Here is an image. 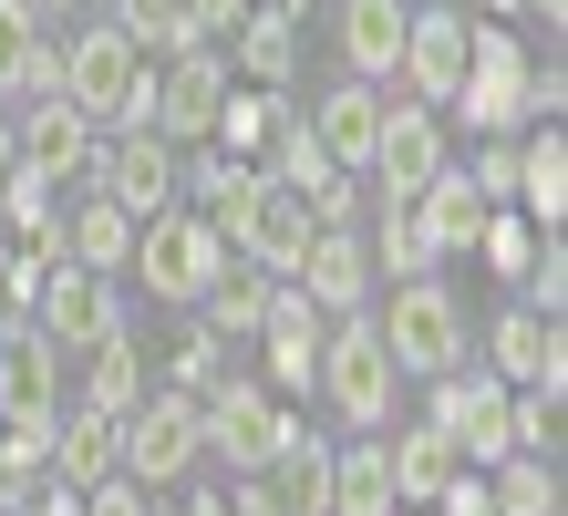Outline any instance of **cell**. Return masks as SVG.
Segmentation results:
<instances>
[{
  "label": "cell",
  "instance_id": "6da1fadb",
  "mask_svg": "<svg viewBox=\"0 0 568 516\" xmlns=\"http://www.w3.org/2000/svg\"><path fill=\"white\" fill-rule=\"evenodd\" d=\"M52 93L73 103L83 124H155V62H145V42H124L114 21H93V31L62 42Z\"/></svg>",
  "mask_w": 568,
  "mask_h": 516
},
{
  "label": "cell",
  "instance_id": "7a4b0ae2",
  "mask_svg": "<svg viewBox=\"0 0 568 516\" xmlns=\"http://www.w3.org/2000/svg\"><path fill=\"white\" fill-rule=\"evenodd\" d=\"M227 259H239V249H227V237L176 196V206H155V217H135V259H124V269H135V290H145V300L196 310V290H207Z\"/></svg>",
  "mask_w": 568,
  "mask_h": 516
},
{
  "label": "cell",
  "instance_id": "3957f363",
  "mask_svg": "<svg viewBox=\"0 0 568 516\" xmlns=\"http://www.w3.org/2000/svg\"><path fill=\"white\" fill-rule=\"evenodd\" d=\"M373 331H383V352L404 383H434V372H455L465 362V300L434 280H383V310H373Z\"/></svg>",
  "mask_w": 568,
  "mask_h": 516
},
{
  "label": "cell",
  "instance_id": "277c9868",
  "mask_svg": "<svg viewBox=\"0 0 568 516\" xmlns=\"http://www.w3.org/2000/svg\"><path fill=\"white\" fill-rule=\"evenodd\" d=\"M311 393H331V413H342L352 434H383V424H393V393H404V372H393L383 331H373V310H342V321L321 331V372H311Z\"/></svg>",
  "mask_w": 568,
  "mask_h": 516
},
{
  "label": "cell",
  "instance_id": "5b68a950",
  "mask_svg": "<svg viewBox=\"0 0 568 516\" xmlns=\"http://www.w3.org/2000/svg\"><path fill=\"white\" fill-rule=\"evenodd\" d=\"M124 475L135 486L207 475V393H135V413H124Z\"/></svg>",
  "mask_w": 568,
  "mask_h": 516
},
{
  "label": "cell",
  "instance_id": "8992f818",
  "mask_svg": "<svg viewBox=\"0 0 568 516\" xmlns=\"http://www.w3.org/2000/svg\"><path fill=\"white\" fill-rule=\"evenodd\" d=\"M290 424H300V413L270 383H227V372H217V383H207V475H258L290 444Z\"/></svg>",
  "mask_w": 568,
  "mask_h": 516
},
{
  "label": "cell",
  "instance_id": "52a82bcc",
  "mask_svg": "<svg viewBox=\"0 0 568 516\" xmlns=\"http://www.w3.org/2000/svg\"><path fill=\"white\" fill-rule=\"evenodd\" d=\"M31 331L52 352H93V341L124 331V300L104 269H73V259H42V290H31Z\"/></svg>",
  "mask_w": 568,
  "mask_h": 516
},
{
  "label": "cell",
  "instance_id": "ba28073f",
  "mask_svg": "<svg viewBox=\"0 0 568 516\" xmlns=\"http://www.w3.org/2000/svg\"><path fill=\"white\" fill-rule=\"evenodd\" d=\"M507 393L517 383H496V372H476V362H455V372H434V413L424 424H445L455 434V455L465 465H496V455H517V424H507Z\"/></svg>",
  "mask_w": 568,
  "mask_h": 516
},
{
  "label": "cell",
  "instance_id": "9c48e42d",
  "mask_svg": "<svg viewBox=\"0 0 568 516\" xmlns=\"http://www.w3.org/2000/svg\"><path fill=\"white\" fill-rule=\"evenodd\" d=\"M434 165H445V124H434V103H414V93L383 83V134H373V165H362L373 206H383V196H424Z\"/></svg>",
  "mask_w": 568,
  "mask_h": 516
},
{
  "label": "cell",
  "instance_id": "30bf717a",
  "mask_svg": "<svg viewBox=\"0 0 568 516\" xmlns=\"http://www.w3.org/2000/svg\"><path fill=\"white\" fill-rule=\"evenodd\" d=\"M176 145H165L155 124H114V145L93 155V186H104L124 217H155V206H176Z\"/></svg>",
  "mask_w": 568,
  "mask_h": 516
},
{
  "label": "cell",
  "instance_id": "8fae6325",
  "mask_svg": "<svg viewBox=\"0 0 568 516\" xmlns=\"http://www.w3.org/2000/svg\"><path fill=\"white\" fill-rule=\"evenodd\" d=\"M217 103H227V62L207 42H186V52L155 62V134H165V145H207Z\"/></svg>",
  "mask_w": 568,
  "mask_h": 516
},
{
  "label": "cell",
  "instance_id": "7c38bea8",
  "mask_svg": "<svg viewBox=\"0 0 568 516\" xmlns=\"http://www.w3.org/2000/svg\"><path fill=\"white\" fill-rule=\"evenodd\" d=\"M321 237V217H311V196L300 186H280V176H258V196H248V217L227 227V249H239L248 269H270V280H290L300 269V249Z\"/></svg>",
  "mask_w": 568,
  "mask_h": 516
},
{
  "label": "cell",
  "instance_id": "4fadbf2b",
  "mask_svg": "<svg viewBox=\"0 0 568 516\" xmlns=\"http://www.w3.org/2000/svg\"><path fill=\"white\" fill-rule=\"evenodd\" d=\"M465 83V11L434 0V11H404V62H393V93L414 103H455Z\"/></svg>",
  "mask_w": 568,
  "mask_h": 516
},
{
  "label": "cell",
  "instance_id": "5bb4252c",
  "mask_svg": "<svg viewBox=\"0 0 568 516\" xmlns=\"http://www.w3.org/2000/svg\"><path fill=\"white\" fill-rule=\"evenodd\" d=\"M486 372L496 383H538V393H568V331L548 321V310H496V331H486Z\"/></svg>",
  "mask_w": 568,
  "mask_h": 516
},
{
  "label": "cell",
  "instance_id": "9a60e30c",
  "mask_svg": "<svg viewBox=\"0 0 568 516\" xmlns=\"http://www.w3.org/2000/svg\"><path fill=\"white\" fill-rule=\"evenodd\" d=\"M290 290L311 300V310H331V321H342V310H362V300H373V249H362V227H321L311 249H300Z\"/></svg>",
  "mask_w": 568,
  "mask_h": 516
},
{
  "label": "cell",
  "instance_id": "2e32d148",
  "mask_svg": "<svg viewBox=\"0 0 568 516\" xmlns=\"http://www.w3.org/2000/svg\"><path fill=\"white\" fill-rule=\"evenodd\" d=\"M11 145L42 165L52 186H93V124H83L62 93H31V114H21V134H11Z\"/></svg>",
  "mask_w": 568,
  "mask_h": 516
},
{
  "label": "cell",
  "instance_id": "e0dca14e",
  "mask_svg": "<svg viewBox=\"0 0 568 516\" xmlns=\"http://www.w3.org/2000/svg\"><path fill=\"white\" fill-rule=\"evenodd\" d=\"M0 413H21V424H52L62 413V352L31 321L0 331Z\"/></svg>",
  "mask_w": 568,
  "mask_h": 516
},
{
  "label": "cell",
  "instance_id": "ac0fdd59",
  "mask_svg": "<svg viewBox=\"0 0 568 516\" xmlns=\"http://www.w3.org/2000/svg\"><path fill=\"white\" fill-rule=\"evenodd\" d=\"M300 124L321 134V155L342 165V176H362V165H373V134H383V83H362V73H352V83H331Z\"/></svg>",
  "mask_w": 568,
  "mask_h": 516
},
{
  "label": "cell",
  "instance_id": "d6986e66",
  "mask_svg": "<svg viewBox=\"0 0 568 516\" xmlns=\"http://www.w3.org/2000/svg\"><path fill=\"white\" fill-rule=\"evenodd\" d=\"M52 475H62V486H104V475H124V413L62 403L52 413Z\"/></svg>",
  "mask_w": 568,
  "mask_h": 516
},
{
  "label": "cell",
  "instance_id": "ffe728a7",
  "mask_svg": "<svg viewBox=\"0 0 568 516\" xmlns=\"http://www.w3.org/2000/svg\"><path fill=\"white\" fill-rule=\"evenodd\" d=\"M270 393H311V372H321V331H331V310H311L290 280L270 290Z\"/></svg>",
  "mask_w": 568,
  "mask_h": 516
},
{
  "label": "cell",
  "instance_id": "44dd1931",
  "mask_svg": "<svg viewBox=\"0 0 568 516\" xmlns=\"http://www.w3.org/2000/svg\"><path fill=\"white\" fill-rule=\"evenodd\" d=\"M383 465H393V496H404V506H434L445 475H465L445 424H383Z\"/></svg>",
  "mask_w": 568,
  "mask_h": 516
},
{
  "label": "cell",
  "instance_id": "7402d4cb",
  "mask_svg": "<svg viewBox=\"0 0 568 516\" xmlns=\"http://www.w3.org/2000/svg\"><path fill=\"white\" fill-rule=\"evenodd\" d=\"M517 217L568 227V134L558 124H517Z\"/></svg>",
  "mask_w": 568,
  "mask_h": 516
},
{
  "label": "cell",
  "instance_id": "603a6c76",
  "mask_svg": "<svg viewBox=\"0 0 568 516\" xmlns=\"http://www.w3.org/2000/svg\"><path fill=\"white\" fill-rule=\"evenodd\" d=\"M62 259L73 269H104V280H124V259H135V217L93 186L83 206H62Z\"/></svg>",
  "mask_w": 568,
  "mask_h": 516
},
{
  "label": "cell",
  "instance_id": "cb8c5ba5",
  "mask_svg": "<svg viewBox=\"0 0 568 516\" xmlns=\"http://www.w3.org/2000/svg\"><path fill=\"white\" fill-rule=\"evenodd\" d=\"M227 42H239V73L248 83H270V93H290V73H300V11H239L227 21Z\"/></svg>",
  "mask_w": 568,
  "mask_h": 516
},
{
  "label": "cell",
  "instance_id": "d4e9b609",
  "mask_svg": "<svg viewBox=\"0 0 568 516\" xmlns=\"http://www.w3.org/2000/svg\"><path fill=\"white\" fill-rule=\"evenodd\" d=\"M62 52H52V21L31 0H0V93H52Z\"/></svg>",
  "mask_w": 568,
  "mask_h": 516
},
{
  "label": "cell",
  "instance_id": "484cf974",
  "mask_svg": "<svg viewBox=\"0 0 568 516\" xmlns=\"http://www.w3.org/2000/svg\"><path fill=\"white\" fill-rule=\"evenodd\" d=\"M270 269H248V259H227L207 290H196V321H207L217 341H258V321H270Z\"/></svg>",
  "mask_w": 568,
  "mask_h": 516
},
{
  "label": "cell",
  "instance_id": "4316f807",
  "mask_svg": "<svg viewBox=\"0 0 568 516\" xmlns=\"http://www.w3.org/2000/svg\"><path fill=\"white\" fill-rule=\"evenodd\" d=\"M393 465H383V434H352L331 444V516H393Z\"/></svg>",
  "mask_w": 568,
  "mask_h": 516
},
{
  "label": "cell",
  "instance_id": "83f0119b",
  "mask_svg": "<svg viewBox=\"0 0 568 516\" xmlns=\"http://www.w3.org/2000/svg\"><path fill=\"white\" fill-rule=\"evenodd\" d=\"M342 62L362 83H393V62H404V0H342Z\"/></svg>",
  "mask_w": 568,
  "mask_h": 516
},
{
  "label": "cell",
  "instance_id": "f1b7e54d",
  "mask_svg": "<svg viewBox=\"0 0 568 516\" xmlns=\"http://www.w3.org/2000/svg\"><path fill=\"white\" fill-rule=\"evenodd\" d=\"M258 475H270V496H280L290 516H331V444H321L311 424H290V444H280Z\"/></svg>",
  "mask_w": 568,
  "mask_h": 516
},
{
  "label": "cell",
  "instance_id": "f546056e",
  "mask_svg": "<svg viewBox=\"0 0 568 516\" xmlns=\"http://www.w3.org/2000/svg\"><path fill=\"white\" fill-rule=\"evenodd\" d=\"M414 217H424V237H434V249H476V227H486V196L476 186H465V165L445 155V165H434V176H424V196H414Z\"/></svg>",
  "mask_w": 568,
  "mask_h": 516
},
{
  "label": "cell",
  "instance_id": "4dcf8cb0",
  "mask_svg": "<svg viewBox=\"0 0 568 516\" xmlns=\"http://www.w3.org/2000/svg\"><path fill=\"white\" fill-rule=\"evenodd\" d=\"M135 393H145V341H135V321H124L114 341L83 352V403L93 413H135Z\"/></svg>",
  "mask_w": 568,
  "mask_h": 516
},
{
  "label": "cell",
  "instance_id": "1f68e13d",
  "mask_svg": "<svg viewBox=\"0 0 568 516\" xmlns=\"http://www.w3.org/2000/svg\"><path fill=\"white\" fill-rule=\"evenodd\" d=\"M486 496H496V516H558V455H496Z\"/></svg>",
  "mask_w": 568,
  "mask_h": 516
},
{
  "label": "cell",
  "instance_id": "d6a6232c",
  "mask_svg": "<svg viewBox=\"0 0 568 516\" xmlns=\"http://www.w3.org/2000/svg\"><path fill=\"white\" fill-rule=\"evenodd\" d=\"M280 124H290V93H270V83H258V93H227V103H217L207 145H227V155H258Z\"/></svg>",
  "mask_w": 568,
  "mask_h": 516
},
{
  "label": "cell",
  "instance_id": "836d02e7",
  "mask_svg": "<svg viewBox=\"0 0 568 516\" xmlns=\"http://www.w3.org/2000/svg\"><path fill=\"white\" fill-rule=\"evenodd\" d=\"M383 280H424V269H445V249L424 237V217H414V196H383Z\"/></svg>",
  "mask_w": 568,
  "mask_h": 516
},
{
  "label": "cell",
  "instance_id": "e575fe53",
  "mask_svg": "<svg viewBox=\"0 0 568 516\" xmlns=\"http://www.w3.org/2000/svg\"><path fill=\"white\" fill-rule=\"evenodd\" d=\"M517 83H527V73H465V83H455V114H465V134H517V124H527Z\"/></svg>",
  "mask_w": 568,
  "mask_h": 516
},
{
  "label": "cell",
  "instance_id": "d590c367",
  "mask_svg": "<svg viewBox=\"0 0 568 516\" xmlns=\"http://www.w3.org/2000/svg\"><path fill=\"white\" fill-rule=\"evenodd\" d=\"M114 31H124V42H145V52H186V42H207L186 0H114Z\"/></svg>",
  "mask_w": 568,
  "mask_h": 516
},
{
  "label": "cell",
  "instance_id": "8d00e7d4",
  "mask_svg": "<svg viewBox=\"0 0 568 516\" xmlns=\"http://www.w3.org/2000/svg\"><path fill=\"white\" fill-rule=\"evenodd\" d=\"M538 237H548V227H527L517 206H486V227H476V259L496 269V280H517V269L538 259Z\"/></svg>",
  "mask_w": 568,
  "mask_h": 516
},
{
  "label": "cell",
  "instance_id": "74e56055",
  "mask_svg": "<svg viewBox=\"0 0 568 516\" xmlns=\"http://www.w3.org/2000/svg\"><path fill=\"white\" fill-rule=\"evenodd\" d=\"M465 186L486 206H517V134H476V155H465Z\"/></svg>",
  "mask_w": 568,
  "mask_h": 516
},
{
  "label": "cell",
  "instance_id": "f35d334b",
  "mask_svg": "<svg viewBox=\"0 0 568 516\" xmlns=\"http://www.w3.org/2000/svg\"><path fill=\"white\" fill-rule=\"evenodd\" d=\"M31 290H42V249H0V331L31 321Z\"/></svg>",
  "mask_w": 568,
  "mask_h": 516
},
{
  "label": "cell",
  "instance_id": "ab89813d",
  "mask_svg": "<svg viewBox=\"0 0 568 516\" xmlns=\"http://www.w3.org/2000/svg\"><path fill=\"white\" fill-rule=\"evenodd\" d=\"M207 383H217V331L196 321V331L176 341V393H207Z\"/></svg>",
  "mask_w": 568,
  "mask_h": 516
},
{
  "label": "cell",
  "instance_id": "60d3db41",
  "mask_svg": "<svg viewBox=\"0 0 568 516\" xmlns=\"http://www.w3.org/2000/svg\"><path fill=\"white\" fill-rule=\"evenodd\" d=\"M155 486H135V475H104V486H83V516H145Z\"/></svg>",
  "mask_w": 568,
  "mask_h": 516
},
{
  "label": "cell",
  "instance_id": "b9f144b4",
  "mask_svg": "<svg viewBox=\"0 0 568 516\" xmlns=\"http://www.w3.org/2000/svg\"><path fill=\"white\" fill-rule=\"evenodd\" d=\"M424 516H496V496H486V475L465 465V475H445V496H434Z\"/></svg>",
  "mask_w": 568,
  "mask_h": 516
},
{
  "label": "cell",
  "instance_id": "7bdbcfd3",
  "mask_svg": "<svg viewBox=\"0 0 568 516\" xmlns=\"http://www.w3.org/2000/svg\"><path fill=\"white\" fill-rule=\"evenodd\" d=\"M227 516H290V506L270 496V475H227Z\"/></svg>",
  "mask_w": 568,
  "mask_h": 516
},
{
  "label": "cell",
  "instance_id": "ee69618b",
  "mask_svg": "<svg viewBox=\"0 0 568 516\" xmlns=\"http://www.w3.org/2000/svg\"><path fill=\"white\" fill-rule=\"evenodd\" d=\"M21 516H83V486H62V475H42V486H31V506Z\"/></svg>",
  "mask_w": 568,
  "mask_h": 516
},
{
  "label": "cell",
  "instance_id": "f6af8a7d",
  "mask_svg": "<svg viewBox=\"0 0 568 516\" xmlns=\"http://www.w3.org/2000/svg\"><path fill=\"white\" fill-rule=\"evenodd\" d=\"M186 11H196V31H207V42H217V31H227V21H239V11H248V0H186Z\"/></svg>",
  "mask_w": 568,
  "mask_h": 516
},
{
  "label": "cell",
  "instance_id": "bcb514c9",
  "mask_svg": "<svg viewBox=\"0 0 568 516\" xmlns=\"http://www.w3.org/2000/svg\"><path fill=\"white\" fill-rule=\"evenodd\" d=\"M186 516H227V496H217V486H196V496H186Z\"/></svg>",
  "mask_w": 568,
  "mask_h": 516
},
{
  "label": "cell",
  "instance_id": "7dc6e473",
  "mask_svg": "<svg viewBox=\"0 0 568 516\" xmlns=\"http://www.w3.org/2000/svg\"><path fill=\"white\" fill-rule=\"evenodd\" d=\"M527 11H548V31H558V21H568V0H527Z\"/></svg>",
  "mask_w": 568,
  "mask_h": 516
},
{
  "label": "cell",
  "instance_id": "c3c4849f",
  "mask_svg": "<svg viewBox=\"0 0 568 516\" xmlns=\"http://www.w3.org/2000/svg\"><path fill=\"white\" fill-rule=\"evenodd\" d=\"M507 11H527V0H486V21H507Z\"/></svg>",
  "mask_w": 568,
  "mask_h": 516
},
{
  "label": "cell",
  "instance_id": "681fc988",
  "mask_svg": "<svg viewBox=\"0 0 568 516\" xmlns=\"http://www.w3.org/2000/svg\"><path fill=\"white\" fill-rule=\"evenodd\" d=\"M31 11H42V21H52V11H73V0H31Z\"/></svg>",
  "mask_w": 568,
  "mask_h": 516
},
{
  "label": "cell",
  "instance_id": "f907efd6",
  "mask_svg": "<svg viewBox=\"0 0 568 516\" xmlns=\"http://www.w3.org/2000/svg\"><path fill=\"white\" fill-rule=\"evenodd\" d=\"M145 516H186V506H145Z\"/></svg>",
  "mask_w": 568,
  "mask_h": 516
},
{
  "label": "cell",
  "instance_id": "816d5d0a",
  "mask_svg": "<svg viewBox=\"0 0 568 516\" xmlns=\"http://www.w3.org/2000/svg\"><path fill=\"white\" fill-rule=\"evenodd\" d=\"M280 11H311V0H280Z\"/></svg>",
  "mask_w": 568,
  "mask_h": 516
},
{
  "label": "cell",
  "instance_id": "f5cc1de1",
  "mask_svg": "<svg viewBox=\"0 0 568 516\" xmlns=\"http://www.w3.org/2000/svg\"><path fill=\"white\" fill-rule=\"evenodd\" d=\"M393 516H424V506H393Z\"/></svg>",
  "mask_w": 568,
  "mask_h": 516
},
{
  "label": "cell",
  "instance_id": "db71d44e",
  "mask_svg": "<svg viewBox=\"0 0 568 516\" xmlns=\"http://www.w3.org/2000/svg\"><path fill=\"white\" fill-rule=\"evenodd\" d=\"M0 516H11V506H0Z\"/></svg>",
  "mask_w": 568,
  "mask_h": 516
}]
</instances>
